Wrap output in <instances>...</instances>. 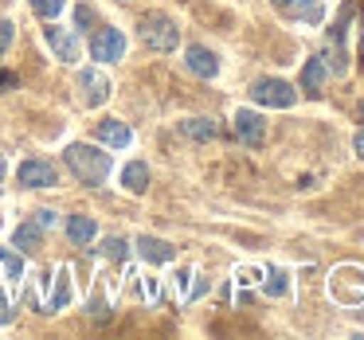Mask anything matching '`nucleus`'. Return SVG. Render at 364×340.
<instances>
[{"mask_svg": "<svg viewBox=\"0 0 364 340\" xmlns=\"http://www.w3.org/2000/svg\"><path fill=\"white\" fill-rule=\"evenodd\" d=\"M12 321V305H9V297L0 293V324H9Z\"/></svg>", "mask_w": 364, "mask_h": 340, "instance_id": "28", "label": "nucleus"}, {"mask_svg": "<svg viewBox=\"0 0 364 340\" xmlns=\"http://www.w3.org/2000/svg\"><path fill=\"white\" fill-rule=\"evenodd\" d=\"M12 243H16L24 254H36L43 246V227L40 223H20V227L12 231Z\"/></svg>", "mask_w": 364, "mask_h": 340, "instance_id": "14", "label": "nucleus"}, {"mask_svg": "<svg viewBox=\"0 0 364 340\" xmlns=\"http://www.w3.org/2000/svg\"><path fill=\"white\" fill-rule=\"evenodd\" d=\"M75 24L90 28V24H95V12H90V9H75Z\"/></svg>", "mask_w": 364, "mask_h": 340, "instance_id": "26", "label": "nucleus"}, {"mask_svg": "<svg viewBox=\"0 0 364 340\" xmlns=\"http://www.w3.org/2000/svg\"><path fill=\"white\" fill-rule=\"evenodd\" d=\"M274 4H278V9H286V0H274Z\"/></svg>", "mask_w": 364, "mask_h": 340, "instance_id": "34", "label": "nucleus"}, {"mask_svg": "<svg viewBox=\"0 0 364 340\" xmlns=\"http://www.w3.org/2000/svg\"><path fill=\"white\" fill-rule=\"evenodd\" d=\"M16 180L24 184V188H55L59 172H55L51 160H24V165L16 168Z\"/></svg>", "mask_w": 364, "mask_h": 340, "instance_id": "4", "label": "nucleus"}, {"mask_svg": "<svg viewBox=\"0 0 364 340\" xmlns=\"http://www.w3.org/2000/svg\"><path fill=\"white\" fill-rule=\"evenodd\" d=\"M36 223H40V227L48 231V227H55V223H59V215H55V212H48V207H43V212H36Z\"/></svg>", "mask_w": 364, "mask_h": 340, "instance_id": "24", "label": "nucleus"}, {"mask_svg": "<svg viewBox=\"0 0 364 340\" xmlns=\"http://www.w3.org/2000/svg\"><path fill=\"white\" fill-rule=\"evenodd\" d=\"M353 149H356V157L364 160V133H356V141H353Z\"/></svg>", "mask_w": 364, "mask_h": 340, "instance_id": "30", "label": "nucleus"}, {"mask_svg": "<svg viewBox=\"0 0 364 340\" xmlns=\"http://www.w3.org/2000/svg\"><path fill=\"white\" fill-rule=\"evenodd\" d=\"M259 274H262V270H251V266H247V270H235V285H251V282H259Z\"/></svg>", "mask_w": 364, "mask_h": 340, "instance_id": "23", "label": "nucleus"}, {"mask_svg": "<svg viewBox=\"0 0 364 340\" xmlns=\"http://www.w3.org/2000/svg\"><path fill=\"white\" fill-rule=\"evenodd\" d=\"M95 235H98V223L90 219V215H71V219H67V238H71L75 246H87Z\"/></svg>", "mask_w": 364, "mask_h": 340, "instance_id": "13", "label": "nucleus"}, {"mask_svg": "<svg viewBox=\"0 0 364 340\" xmlns=\"http://www.w3.org/2000/svg\"><path fill=\"white\" fill-rule=\"evenodd\" d=\"M360 121H364V102H360Z\"/></svg>", "mask_w": 364, "mask_h": 340, "instance_id": "35", "label": "nucleus"}, {"mask_svg": "<svg viewBox=\"0 0 364 340\" xmlns=\"http://www.w3.org/2000/svg\"><path fill=\"white\" fill-rule=\"evenodd\" d=\"M0 180H4V157H0Z\"/></svg>", "mask_w": 364, "mask_h": 340, "instance_id": "33", "label": "nucleus"}, {"mask_svg": "<svg viewBox=\"0 0 364 340\" xmlns=\"http://www.w3.org/2000/svg\"><path fill=\"white\" fill-rule=\"evenodd\" d=\"M231 121H235V137L243 145H251V149H255V145H262V118L255 110H235V118H231Z\"/></svg>", "mask_w": 364, "mask_h": 340, "instance_id": "8", "label": "nucleus"}, {"mask_svg": "<svg viewBox=\"0 0 364 340\" xmlns=\"http://www.w3.org/2000/svg\"><path fill=\"white\" fill-rule=\"evenodd\" d=\"M360 55H364V20H360Z\"/></svg>", "mask_w": 364, "mask_h": 340, "instance_id": "32", "label": "nucleus"}, {"mask_svg": "<svg viewBox=\"0 0 364 340\" xmlns=\"http://www.w3.org/2000/svg\"><path fill=\"white\" fill-rule=\"evenodd\" d=\"M0 87H16V75H4V71H0Z\"/></svg>", "mask_w": 364, "mask_h": 340, "instance_id": "31", "label": "nucleus"}, {"mask_svg": "<svg viewBox=\"0 0 364 340\" xmlns=\"http://www.w3.org/2000/svg\"><path fill=\"white\" fill-rule=\"evenodd\" d=\"M122 184H126V192H134V196H141V192L149 188V168H145L141 160H134V165H126V172H122Z\"/></svg>", "mask_w": 364, "mask_h": 340, "instance_id": "17", "label": "nucleus"}, {"mask_svg": "<svg viewBox=\"0 0 364 340\" xmlns=\"http://www.w3.org/2000/svg\"><path fill=\"white\" fill-rule=\"evenodd\" d=\"M141 293H145V297H157V278H145V282H141Z\"/></svg>", "mask_w": 364, "mask_h": 340, "instance_id": "29", "label": "nucleus"}, {"mask_svg": "<svg viewBox=\"0 0 364 340\" xmlns=\"http://www.w3.org/2000/svg\"><path fill=\"white\" fill-rule=\"evenodd\" d=\"M63 157H67V168H71L82 184H90V188L110 176V153L95 149V145H67Z\"/></svg>", "mask_w": 364, "mask_h": 340, "instance_id": "1", "label": "nucleus"}, {"mask_svg": "<svg viewBox=\"0 0 364 340\" xmlns=\"http://www.w3.org/2000/svg\"><path fill=\"white\" fill-rule=\"evenodd\" d=\"M98 141H102V145H110V149H126V145L134 141V133H129V126H126V121L106 118V121H98Z\"/></svg>", "mask_w": 364, "mask_h": 340, "instance_id": "11", "label": "nucleus"}, {"mask_svg": "<svg viewBox=\"0 0 364 340\" xmlns=\"http://www.w3.org/2000/svg\"><path fill=\"white\" fill-rule=\"evenodd\" d=\"M137 35H141V43L149 51H176V43H181V28L168 16H145Z\"/></svg>", "mask_w": 364, "mask_h": 340, "instance_id": "2", "label": "nucleus"}, {"mask_svg": "<svg viewBox=\"0 0 364 340\" xmlns=\"http://www.w3.org/2000/svg\"><path fill=\"white\" fill-rule=\"evenodd\" d=\"M262 293H270V297H286V293H290V274H286L282 266L262 270Z\"/></svg>", "mask_w": 364, "mask_h": 340, "instance_id": "15", "label": "nucleus"}, {"mask_svg": "<svg viewBox=\"0 0 364 340\" xmlns=\"http://www.w3.org/2000/svg\"><path fill=\"white\" fill-rule=\"evenodd\" d=\"M9 43H12V24L9 20H0V55L9 51Z\"/></svg>", "mask_w": 364, "mask_h": 340, "instance_id": "25", "label": "nucleus"}, {"mask_svg": "<svg viewBox=\"0 0 364 340\" xmlns=\"http://www.w3.org/2000/svg\"><path fill=\"white\" fill-rule=\"evenodd\" d=\"M137 254H141L145 262H173L176 258L173 243H165V238H157V235H141V238H137Z\"/></svg>", "mask_w": 364, "mask_h": 340, "instance_id": "10", "label": "nucleus"}, {"mask_svg": "<svg viewBox=\"0 0 364 340\" xmlns=\"http://www.w3.org/2000/svg\"><path fill=\"white\" fill-rule=\"evenodd\" d=\"M79 90H82V102L87 106H102L106 98H110V79H106L102 71H82Z\"/></svg>", "mask_w": 364, "mask_h": 340, "instance_id": "7", "label": "nucleus"}, {"mask_svg": "<svg viewBox=\"0 0 364 340\" xmlns=\"http://www.w3.org/2000/svg\"><path fill=\"white\" fill-rule=\"evenodd\" d=\"M321 87H325V63L321 59H306V67H301V90L321 94Z\"/></svg>", "mask_w": 364, "mask_h": 340, "instance_id": "16", "label": "nucleus"}, {"mask_svg": "<svg viewBox=\"0 0 364 340\" xmlns=\"http://www.w3.org/2000/svg\"><path fill=\"white\" fill-rule=\"evenodd\" d=\"M90 55L102 59V63H118V59L126 55V35H122L118 28H102V32L90 40Z\"/></svg>", "mask_w": 364, "mask_h": 340, "instance_id": "5", "label": "nucleus"}, {"mask_svg": "<svg viewBox=\"0 0 364 340\" xmlns=\"http://www.w3.org/2000/svg\"><path fill=\"white\" fill-rule=\"evenodd\" d=\"M43 40H48V48L55 51L59 59H63V63H75V59L82 55V48H79V35L75 32H67V28H43Z\"/></svg>", "mask_w": 364, "mask_h": 340, "instance_id": "6", "label": "nucleus"}, {"mask_svg": "<svg viewBox=\"0 0 364 340\" xmlns=\"http://www.w3.org/2000/svg\"><path fill=\"white\" fill-rule=\"evenodd\" d=\"M282 12H290V16H301L306 24H321V4L317 0H286V9Z\"/></svg>", "mask_w": 364, "mask_h": 340, "instance_id": "18", "label": "nucleus"}, {"mask_svg": "<svg viewBox=\"0 0 364 340\" xmlns=\"http://www.w3.org/2000/svg\"><path fill=\"white\" fill-rule=\"evenodd\" d=\"M32 9H36V16H43V20H55L59 12H63V0H32Z\"/></svg>", "mask_w": 364, "mask_h": 340, "instance_id": "21", "label": "nucleus"}, {"mask_svg": "<svg viewBox=\"0 0 364 340\" xmlns=\"http://www.w3.org/2000/svg\"><path fill=\"white\" fill-rule=\"evenodd\" d=\"M102 254H106V258H114V262H122V258H126V238H106Z\"/></svg>", "mask_w": 364, "mask_h": 340, "instance_id": "22", "label": "nucleus"}, {"mask_svg": "<svg viewBox=\"0 0 364 340\" xmlns=\"http://www.w3.org/2000/svg\"><path fill=\"white\" fill-rule=\"evenodd\" d=\"M176 282H181V301H188V282H192V270L184 266L181 274H176Z\"/></svg>", "mask_w": 364, "mask_h": 340, "instance_id": "27", "label": "nucleus"}, {"mask_svg": "<svg viewBox=\"0 0 364 340\" xmlns=\"http://www.w3.org/2000/svg\"><path fill=\"white\" fill-rule=\"evenodd\" d=\"M251 98L259 106H274V110H290L294 102H298V90L290 87V82L282 79H259L251 87Z\"/></svg>", "mask_w": 364, "mask_h": 340, "instance_id": "3", "label": "nucleus"}, {"mask_svg": "<svg viewBox=\"0 0 364 340\" xmlns=\"http://www.w3.org/2000/svg\"><path fill=\"white\" fill-rule=\"evenodd\" d=\"M0 274L9 278L12 285H20V278H24V258L12 251H0Z\"/></svg>", "mask_w": 364, "mask_h": 340, "instance_id": "20", "label": "nucleus"}, {"mask_svg": "<svg viewBox=\"0 0 364 340\" xmlns=\"http://www.w3.org/2000/svg\"><path fill=\"white\" fill-rule=\"evenodd\" d=\"M184 63H188V71L200 75V79H215V75H220V59H215L208 48H188Z\"/></svg>", "mask_w": 364, "mask_h": 340, "instance_id": "9", "label": "nucleus"}, {"mask_svg": "<svg viewBox=\"0 0 364 340\" xmlns=\"http://www.w3.org/2000/svg\"><path fill=\"white\" fill-rule=\"evenodd\" d=\"M71 297H75V285H71V270L67 266H59V274H55V293L48 297V313H59V309H67L71 305Z\"/></svg>", "mask_w": 364, "mask_h": 340, "instance_id": "12", "label": "nucleus"}, {"mask_svg": "<svg viewBox=\"0 0 364 340\" xmlns=\"http://www.w3.org/2000/svg\"><path fill=\"white\" fill-rule=\"evenodd\" d=\"M181 133L192 137V141H212V137H215V121H208V118H188V121H181Z\"/></svg>", "mask_w": 364, "mask_h": 340, "instance_id": "19", "label": "nucleus"}]
</instances>
